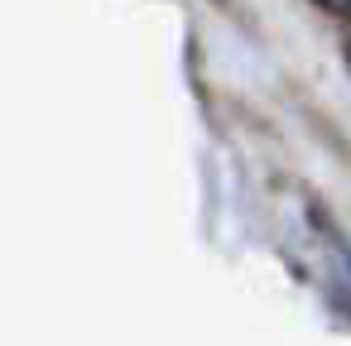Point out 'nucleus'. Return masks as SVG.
<instances>
[{"mask_svg": "<svg viewBox=\"0 0 351 346\" xmlns=\"http://www.w3.org/2000/svg\"><path fill=\"white\" fill-rule=\"evenodd\" d=\"M337 274H341L337 284H341V293H346V303H351V250H346V245L337 250Z\"/></svg>", "mask_w": 351, "mask_h": 346, "instance_id": "nucleus-1", "label": "nucleus"}, {"mask_svg": "<svg viewBox=\"0 0 351 346\" xmlns=\"http://www.w3.org/2000/svg\"><path fill=\"white\" fill-rule=\"evenodd\" d=\"M317 5H327V10H337V15H346V10H351V0H317Z\"/></svg>", "mask_w": 351, "mask_h": 346, "instance_id": "nucleus-2", "label": "nucleus"}, {"mask_svg": "<svg viewBox=\"0 0 351 346\" xmlns=\"http://www.w3.org/2000/svg\"><path fill=\"white\" fill-rule=\"evenodd\" d=\"M346 68H351V39H346Z\"/></svg>", "mask_w": 351, "mask_h": 346, "instance_id": "nucleus-3", "label": "nucleus"}]
</instances>
